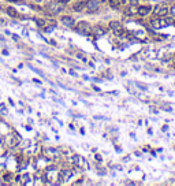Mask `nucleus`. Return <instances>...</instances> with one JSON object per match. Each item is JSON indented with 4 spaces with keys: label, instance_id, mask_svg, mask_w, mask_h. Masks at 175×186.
<instances>
[{
    "label": "nucleus",
    "instance_id": "1",
    "mask_svg": "<svg viewBox=\"0 0 175 186\" xmlns=\"http://www.w3.org/2000/svg\"><path fill=\"white\" fill-rule=\"evenodd\" d=\"M174 23V21H172L171 18H166V16H163V18H156V19H152L150 21V25H152L155 29H161V27H166L168 26V25Z\"/></svg>",
    "mask_w": 175,
    "mask_h": 186
},
{
    "label": "nucleus",
    "instance_id": "2",
    "mask_svg": "<svg viewBox=\"0 0 175 186\" xmlns=\"http://www.w3.org/2000/svg\"><path fill=\"white\" fill-rule=\"evenodd\" d=\"M63 10H64V4L60 3V2L49 3V4L46 5V11H48L51 15H57V14L63 12Z\"/></svg>",
    "mask_w": 175,
    "mask_h": 186
},
{
    "label": "nucleus",
    "instance_id": "3",
    "mask_svg": "<svg viewBox=\"0 0 175 186\" xmlns=\"http://www.w3.org/2000/svg\"><path fill=\"white\" fill-rule=\"evenodd\" d=\"M75 30L79 33V34L88 36V34H90V33H92V26H90V25L88 23V22L81 21V22H78V23H77Z\"/></svg>",
    "mask_w": 175,
    "mask_h": 186
},
{
    "label": "nucleus",
    "instance_id": "4",
    "mask_svg": "<svg viewBox=\"0 0 175 186\" xmlns=\"http://www.w3.org/2000/svg\"><path fill=\"white\" fill-rule=\"evenodd\" d=\"M86 11L90 14L96 12V11L100 8V0H89V2H86Z\"/></svg>",
    "mask_w": 175,
    "mask_h": 186
},
{
    "label": "nucleus",
    "instance_id": "5",
    "mask_svg": "<svg viewBox=\"0 0 175 186\" xmlns=\"http://www.w3.org/2000/svg\"><path fill=\"white\" fill-rule=\"evenodd\" d=\"M73 163L75 164L77 167H79V168H89V163H86L85 161V159L82 157V156H73Z\"/></svg>",
    "mask_w": 175,
    "mask_h": 186
},
{
    "label": "nucleus",
    "instance_id": "6",
    "mask_svg": "<svg viewBox=\"0 0 175 186\" xmlns=\"http://www.w3.org/2000/svg\"><path fill=\"white\" fill-rule=\"evenodd\" d=\"M153 11H155V15L160 16V18H163V16H167V15H168V7H167V5H164V4L156 5Z\"/></svg>",
    "mask_w": 175,
    "mask_h": 186
},
{
    "label": "nucleus",
    "instance_id": "7",
    "mask_svg": "<svg viewBox=\"0 0 175 186\" xmlns=\"http://www.w3.org/2000/svg\"><path fill=\"white\" fill-rule=\"evenodd\" d=\"M73 174L74 172L71 171V170H68V168L59 171V178H57V179H60L59 183H63V182H66V181H68L71 177H73Z\"/></svg>",
    "mask_w": 175,
    "mask_h": 186
},
{
    "label": "nucleus",
    "instance_id": "8",
    "mask_svg": "<svg viewBox=\"0 0 175 186\" xmlns=\"http://www.w3.org/2000/svg\"><path fill=\"white\" fill-rule=\"evenodd\" d=\"M108 26H109V29L114 30V32L116 33V34H122L123 27H122V23H120V22H118V21H111Z\"/></svg>",
    "mask_w": 175,
    "mask_h": 186
},
{
    "label": "nucleus",
    "instance_id": "9",
    "mask_svg": "<svg viewBox=\"0 0 175 186\" xmlns=\"http://www.w3.org/2000/svg\"><path fill=\"white\" fill-rule=\"evenodd\" d=\"M105 33H107V29H104L103 26L97 25V26H93L92 27V33H90V34H93L94 37H101V36H104Z\"/></svg>",
    "mask_w": 175,
    "mask_h": 186
},
{
    "label": "nucleus",
    "instance_id": "10",
    "mask_svg": "<svg viewBox=\"0 0 175 186\" xmlns=\"http://www.w3.org/2000/svg\"><path fill=\"white\" fill-rule=\"evenodd\" d=\"M150 11H152V7H150V5H139V7L137 8V14H138L139 16L149 15Z\"/></svg>",
    "mask_w": 175,
    "mask_h": 186
},
{
    "label": "nucleus",
    "instance_id": "11",
    "mask_svg": "<svg viewBox=\"0 0 175 186\" xmlns=\"http://www.w3.org/2000/svg\"><path fill=\"white\" fill-rule=\"evenodd\" d=\"M62 23L64 25V26H67V27H73L74 25H75V21H74L71 16L66 15V16H63L62 18Z\"/></svg>",
    "mask_w": 175,
    "mask_h": 186
},
{
    "label": "nucleus",
    "instance_id": "12",
    "mask_svg": "<svg viewBox=\"0 0 175 186\" xmlns=\"http://www.w3.org/2000/svg\"><path fill=\"white\" fill-rule=\"evenodd\" d=\"M18 142H19V140L15 138V136H11V134H10V136L7 137V144H8V146L12 148V146H15Z\"/></svg>",
    "mask_w": 175,
    "mask_h": 186
},
{
    "label": "nucleus",
    "instance_id": "13",
    "mask_svg": "<svg viewBox=\"0 0 175 186\" xmlns=\"http://www.w3.org/2000/svg\"><path fill=\"white\" fill-rule=\"evenodd\" d=\"M85 7H86V2H79V3H77V4L74 5V10L75 11H82V10H85Z\"/></svg>",
    "mask_w": 175,
    "mask_h": 186
},
{
    "label": "nucleus",
    "instance_id": "14",
    "mask_svg": "<svg viewBox=\"0 0 175 186\" xmlns=\"http://www.w3.org/2000/svg\"><path fill=\"white\" fill-rule=\"evenodd\" d=\"M77 57H78L79 60H82V62H85V63H88V60H89L88 55H85L84 52H77Z\"/></svg>",
    "mask_w": 175,
    "mask_h": 186
},
{
    "label": "nucleus",
    "instance_id": "15",
    "mask_svg": "<svg viewBox=\"0 0 175 186\" xmlns=\"http://www.w3.org/2000/svg\"><path fill=\"white\" fill-rule=\"evenodd\" d=\"M108 3H109V5H111V7L116 8V7H119V5L122 4V0H108Z\"/></svg>",
    "mask_w": 175,
    "mask_h": 186
},
{
    "label": "nucleus",
    "instance_id": "16",
    "mask_svg": "<svg viewBox=\"0 0 175 186\" xmlns=\"http://www.w3.org/2000/svg\"><path fill=\"white\" fill-rule=\"evenodd\" d=\"M7 12H8V15H10V16H12V18H15V16H18V12H16V10H15V8H12V7L7 8Z\"/></svg>",
    "mask_w": 175,
    "mask_h": 186
},
{
    "label": "nucleus",
    "instance_id": "17",
    "mask_svg": "<svg viewBox=\"0 0 175 186\" xmlns=\"http://www.w3.org/2000/svg\"><path fill=\"white\" fill-rule=\"evenodd\" d=\"M168 14L170 15H172V16H175V4H172L171 7L168 8Z\"/></svg>",
    "mask_w": 175,
    "mask_h": 186
},
{
    "label": "nucleus",
    "instance_id": "18",
    "mask_svg": "<svg viewBox=\"0 0 175 186\" xmlns=\"http://www.w3.org/2000/svg\"><path fill=\"white\" fill-rule=\"evenodd\" d=\"M36 22H37V25L41 26V27L45 26V21H44V19H36Z\"/></svg>",
    "mask_w": 175,
    "mask_h": 186
},
{
    "label": "nucleus",
    "instance_id": "19",
    "mask_svg": "<svg viewBox=\"0 0 175 186\" xmlns=\"http://www.w3.org/2000/svg\"><path fill=\"white\" fill-rule=\"evenodd\" d=\"M137 86H138L139 89H142V90H146L148 89V88L145 86V85H142V84H137Z\"/></svg>",
    "mask_w": 175,
    "mask_h": 186
},
{
    "label": "nucleus",
    "instance_id": "20",
    "mask_svg": "<svg viewBox=\"0 0 175 186\" xmlns=\"http://www.w3.org/2000/svg\"><path fill=\"white\" fill-rule=\"evenodd\" d=\"M57 2H60V3H63V4H66V3H68L70 0H57Z\"/></svg>",
    "mask_w": 175,
    "mask_h": 186
},
{
    "label": "nucleus",
    "instance_id": "21",
    "mask_svg": "<svg viewBox=\"0 0 175 186\" xmlns=\"http://www.w3.org/2000/svg\"><path fill=\"white\" fill-rule=\"evenodd\" d=\"M12 38H14V40H15V41H18V40H19V37H18V36H16V34H12Z\"/></svg>",
    "mask_w": 175,
    "mask_h": 186
},
{
    "label": "nucleus",
    "instance_id": "22",
    "mask_svg": "<svg viewBox=\"0 0 175 186\" xmlns=\"http://www.w3.org/2000/svg\"><path fill=\"white\" fill-rule=\"evenodd\" d=\"M0 25H5V21H4V19H0Z\"/></svg>",
    "mask_w": 175,
    "mask_h": 186
}]
</instances>
